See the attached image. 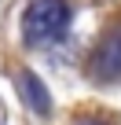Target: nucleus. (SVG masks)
Returning a JSON list of instances; mask_svg holds the SVG:
<instances>
[{
    "mask_svg": "<svg viewBox=\"0 0 121 125\" xmlns=\"http://www.w3.org/2000/svg\"><path fill=\"white\" fill-rule=\"evenodd\" d=\"M81 125H99V121H81Z\"/></svg>",
    "mask_w": 121,
    "mask_h": 125,
    "instance_id": "7ed1b4c3",
    "label": "nucleus"
},
{
    "mask_svg": "<svg viewBox=\"0 0 121 125\" xmlns=\"http://www.w3.org/2000/svg\"><path fill=\"white\" fill-rule=\"evenodd\" d=\"M70 26V4L66 0H33L22 15V37L29 44H51Z\"/></svg>",
    "mask_w": 121,
    "mask_h": 125,
    "instance_id": "f257e3e1",
    "label": "nucleus"
},
{
    "mask_svg": "<svg viewBox=\"0 0 121 125\" xmlns=\"http://www.w3.org/2000/svg\"><path fill=\"white\" fill-rule=\"evenodd\" d=\"M19 85H22V92H26V99L37 107V110H48L51 107V99H48V92H44V85L33 77V74H22L19 77Z\"/></svg>",
    "mask_w": 121,
    "mask_h": 125,
    "instance_id": "f03ea898",
    "label": "nucleus"
}]
</instances>
